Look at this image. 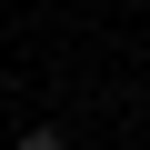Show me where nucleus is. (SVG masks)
<instances>
[{
    "instance_id": "f257e3e1",
    "label": "nucleus",
    "mask_w": 150,
    "mask_h": 150,
    "mask_svg": "<svg viewBox=\"0 0 150 150\" xmlns=\"http://www.w3.org/2000/svg\"><path fill=\"white\" fill-rule=\"evenodd\" d=\"M20 150H70V130H50V120H40V130H20Z\"/></svg>"
}]
</instances>
